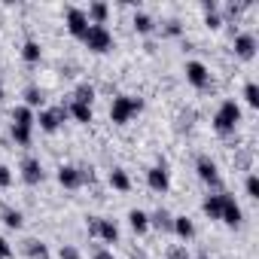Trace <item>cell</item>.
<instances>
[{
    "instance_id": "obj_41",
    "label": "cell",
    "mask_w": 259,
    "mask_h": 259,
    "mask_svg": "<svg viewBox=\"0 0 259 259\" xmlns=\"http://www.w3.org/2000/svg\"><path fill=\"white\" fill-rule=\"evenodd\" d=\"M198 259H207V256H198Z\"/></svg>"
},
{
    "instance_id": "obj_7",
    "label": "cell",
    "mask_w": 259,
    "mask_h": 259,
    "mask_svg": "<svg viewBox=\"0 0 259 259\" xmlns=\"http://www.w3.org/2000/svg\"><path fill=\"white\" fill-rule=\"evenodd\" d=\"M220 201H223V213H220V220H226L229 226H238V223H241V207L235 204V198L223 192V195H220Z\"/></svg>"
},
{
    "instance_id": "obj_9",
    "label": "cell",
    "mask_w": 259,
    "mask_h": 259,
    "mask_svg": "<svg viewBox=\"0 0 259 259\" xmlns=\"http://www.w3.org/2000/svg\"><path fill=\"white\" fill-rule=\"evenodd\" d=\"M147 183H150V189H156V192H165L168 189V171L159 165V168H150L147 171Z\"/></svg>"
},
{
    "instance_id": "obj_28",
    "label": "cell",
    "mask_w": 259,
    "mask_h": 259,
    "mask_svg": "<svg viewBox=\"0 0 259 259\" xmlns=\"http://www.w3.org/2000/svg\"><path fill=\"white\" fill-rule=\"evenodd\" d=\"M4 223H7L10 229H19V226H22V213H19V210H4Z\"/></svg>"
},
{
    "instance_id": "obj_33",
    "label": "cell",
    "mask_w": 259,
    "mask_h": 259,
    "mask_svg": "<svg viewBox=\"0 0 259 259\" xmlns=\"http://www.w3.org/2000/svg\"><path fill=\"white\" fill-rule=\"evenodd\" d=\"M13 183V174H10V168H4L0 165V186H10Z\"/></svg>"
},
{
    "instance_id": "obj_11",
    "label": "cell",
    "mask_w": 259,
    "mask_h": 259,
    "mask_svg": "<svg viewBox=\"0 0 259 259\" xmlns=\"http://www.w3.org/2000/svg\"><path fill=\"white\" fill-rule=\"evenodd\" d=\"M22 177H25V183H40L43 180V168H40V162L37 159H25V165H22Z\"/></svg>"
},
{
    "instance_id": "obj_21",
    "label": "cell",
    "mask_w": 259,
    "mask_h": 259,
    "mask_svg": "<svg viewBox=\"0 0 259 259\" xmlns=\"http://www.w3.org/2000/svg\"><path fill=\"white\" fill-rule=\"evenodd\" d=\"M25 250H28V256H34V259H49V250H46V244H40V241H28Z\"/></svg>"
},
{
    "instance_id": "obj_6",
    "label": "cell",
    "mask_w": 259,
    "mask_h": 259,
    "mask_svg": "<svg viewBox=\"0 0 259 259\" xmlns=\"http://www.w3.org/2000/svg\"><path fill=\"white\" fill-rule=\"evenodd\" d=\"M186 79H189L195 89H204V85L210 82V73H207V67H204L201 61H189V64H186Z\"/></svg>"
},
{
    "instance_id": "obj_18",
    "label": "cell",
    "mask_w": 259,
    "mask_h": 259,
    "mask_svg": "<svg viewBox=\"0 0 259 259\" xmlns=\"http://www.w3.org/2000/svg\"><path fill=\"white\" fill-rule=\"evenodd\" d=\"M128 220H132V229L135 232H147V226H150V217L144 210H132V213H128Z\"/></svg>"
},
{
    "instance_id": "obj_17",
    "label": "cell",
    "mask_w": 259,
    "mask_h": 259,
    "mask_svg": "<svg viewBox=\"0 0 259 259\" xmlns=\"http://www.w3.org/2000/svg\"><path fill=\"white\" fill-rule=\"evenodd\" d=\"M13 125H22V128H31L34 125V113H31V107H19L16 113H13Z\"/></svg>"
},
{
    "instance_id": "obj_40",
    "label": "cell",
    "mask_w": 259,
    "mask_h": 259,
    "mask_svg": "<svg viewBox=\"0 0 259 259\" xmlns=\"http://www.w3.org/2000/svg\"><path fill=\"white\" fill-rule=\"evenodd\" d=\"M0 101H4V85H0Z\"/></svg>"
},
{
    "instance_id": "obj_34",
    "label": "cell",
    "mask_w": 259,
    "mask_h": 259,
    "mask_svg": "<svg viewBox=\"0 0 259 259\" xmlns=\"http://www.w3.org/2000/svg\"><path fill=\"white\" fill-rule=\"evenodd\" d=\"M180 31H183V28H180V22H168V25H165V34H168V37H177Z\"/></svg>"
},
{
    "instance_id": "obj_22",
    "label": "cell",
    "mask_w": 259,
    "mask_h": 259,
    "mask_svg": "<svg viewBox=\"0 0 259 259\" xmlns=\"http://www.w3.org/2000/svg\"><path fill=\"white\" fill-rule=\"evenodd\" d=\"M107 13H110V10H107V4H92V7H89V16L95 19V25H104ZM89 16H85V19H89Z\"/></svg>"
},
{
    "instance_id": "obj_8",
    "label": "cell",
    "mask_w": 259,
    "mask_h": 259,
    "mask_svg": "<svg viewBox=\"0 0 259 259\" xmlns=\"http://www.w3.org/2000/svg\"><path fill=\"white\" fill-rule=\"evenodd\" d=\"M198 177L204 183H210L213 189H220V174H217V165L210 159H198Z\"/></svg>"
},
{
    "instance_id": "obj_20",
    "label": "cell",
    "mask_w": 259,
    "mask_h": 259,
    "mask_svg": "<svg viewBox=\"0 0 259 259\" xmlns=\"http://www.w3.org/2000/svg\"><path fill=\"white\" fill-rule=\"evenodd\" d=\"M73 101H79V104H89V107H92V101H95V89H92L89 82H82V85L76 89V95H73Z\"/></svg>"
},
{
    "instance_id": "obj_38",
    "label": "cell",
    "mask_w": 259,
    "mask_h": 259,
    "mask_svg": "<svg viewBox=\"0 0 259 259\" xmlns=\"http://www.w3.org/2000/svg\"><path fill=\"white\" fill-rule=\"evenodd\" d=\"M95 259H113V253L110 250H95Z\"/></svg>"
},
{
    "instance_id": "obj_36",
    "label": "cell",
    "mask_w": 259,
    "mask_h": 259,
    "mask_svg": "<svg viewBox=\"0 0 259 259\" xmlns=\"http://www.w3.org/2000/svg\"><path fill=\"white\" fill-rule=\"evenodd\" d=\"M204 25H207V28H220V16H217V13H207V16H204Z\"/></svg>"
},
{
    "instance_id": "obj_12",
    "label": "cell",
    "mask_w": 259,
    "mask_h": 259,
    "mask_svg": "<svg viewBox=\"0 0 259 259\" xmlns=\"http://www.w3.org/2000/svg\"><path fill=\"white\" fill-rule=\"evenodd\" d=\"M67 110H70V116H73L76 122H92V107H89V104L73 101V104H67Z\"/></svg>"
},
{
    "instance_id": "obj_32",
    "label": "cell",
    "mask_w": 259,
    "mask_h": 259,
    "mask_svg": "<svg viewBox=\"0 0 259 259\" xmlns=\"http://www.w3.org/2000/svg\"><path fill=\"white\" fill-rule=\"evenodd\" d=\"M168 259H186V247H183V244L171 247V250H168Z\"/></svg>"
},
{
    "instance_id": "obj_19",
    "label": "cell",
    "mask_w": 259,
    "mask_h": 259,
    "mask_svg": "<svg viewBox=\"0 0 259 259\" xmlns=\"http://www.w3.org/2000/svg\"><path fill=\"white\" fill-rule=\"evenodd\" d=\"M174 232H177L180 238H192V235H195V226H192L186 217H177V220H174Z\"/></svg>"
},
{
    "instance_id": "obj_39",
    "label": "cell",
    "mask_w": 259,
    "mask_h": 259,
    "mask_svg": "<svg viewBox=\"0 0 259 259\" xmlns=\"http://www.w3.org/2000/svg\"><path fill=\"white\" fill-rule=\"evenodd\" d=\"M204 13H217V0H204Z\"/></svg>"
},
{
    "instance_id": "obj_14",
    "label": "cell",
    "mask_w": 259,
    "mask_h": 259,
    "mask_svg": "<svg viewBox=\"0 0 259 259\" xmlns=\"http://www.w3.org/2000/svg\"><path fill=\"white\" fill-rule=\"evenodd\" d=\"M204 213H207L210 220H220V213H223V201H220V195H207V198H204Z\"/></svg>"
},
{
    "instance_id": "obj_27",
    "label": "cell",
    "mask_w": 259,
    "mask_h": 259,
    "mask_svg": "<svg viewBox=\"0 0 259 259\" xmlns=\"http://www.w3.org/2000/svg\"><path fill=\"white\" fill-rule=\"evenodd\" d=\"M25 101H28V107H40V104H43V92L31 85V89L25 92Z\"/></svg>"
},
{
    "instance_id": "obj_30",
    "label": "cell",
    "mask_w": 259,
    "mask_h": 259,
    "mask_svg": "<svg viewBox=\"0 0 259 259\" xmlns=\"http://www.w3.org/2000/svg\"><path fill=\"white\" fill-rule=\"evenodd\" d=\"M250 162H253V153H247V150L235 156V165H238V168H250Z\"/></svg>"
},
{
    "instance_id": "obj_23",
    "label": "cell",
    "mask_w": 259,
    "mask_h": 259,
    "mask_svg": "<svg viewBox=\"0 0 259 259\" xmlns=\"http://www.w3.org/2000/svg\"><path fill=\"white\" fill-rule=\"evenodd\" d=\"M22 55H25V61H40V43H34V40H28L25 43V49H22Z\"/></svg>"
},
{
    "instance_id": "obj_1",
    "label": "cell",
    "mask_w": 259,
    "mask_h": 259,
    "mask_svg": "<svg viewBox=\"0 0 259 259\" xmlns=\"http://www.w3.org/2000/svg\"><path fill=\"white\" fill-rule=\"evenodd\" d=\"M238 122H241V110H238L235 101H226V104L217 110V116H213V128H217L220 135H232Z\"/></svg>"
},
{
    "instance_id": "obj_4",
    "label": "cell",
    "mask_w": 259,
    "mask_h": 259,
    "mask_svg": "<svg viewBox=\"0 0 259 259\" xmlns=\"http://www.w3.org/2000/svg\"><path fill=\"white\" fill-rule=\"evenodd\" d=\"M58 180H61V186L76 189V186H82L85 180H92V171H89V168H73V165H64V168L58 171Z\"/></svg>"
},
{
    "instance_id": "obj_3",
    "label": "cell",
    "mask_w": 259,
    "mask_h": 259,
    "mask_svg": "<svg viewBox=\"0 0 259 259\" xmlns=\"http://www.w3.org/2000/svg\"><path fill=\"white\" fill-rule=\"evenodd\" d=\"M85 46L92 49V52H107L110 49V43H113V37H110V31L104 28V25H89V31H85Z\"/></svg>"
},
{
    "instance_id": "obj_5",
    "label": "cell",
    "mask_w": 259,
    "mask_h": 259,
    "mask_svg": "<svg viewBox=\"0 0 259 259\" xmlns=\"http://www.w3.org/2000/svg\"><path fill=\"white\" fill-rule=\"evenodd\" d=\"M67 28H70L73 37H85V31H89V19H85V13L76 10V7H70V10H67Z\"/></svg>"
},
{
    "instance_id": "obj_35",
    "label": "cell",
    "mask_w": 259,
    "mask_h": 259,
    "mask_svg": "<svg viewBox=\"0 0 259 259\" xmlns=\"http://www.w3.org/2000/svg\"><path fill=\"white\" fill-rule=\"evenodd\" d=\"M98 226H101V217H89V235L98 238Z\"/></svg>"
},
{
    "instance_id": "obj_29",
    "label": "cell",
    "mask_w": 259,
    "mask_h": 259,
    "mask_svg": "<svg viewBox=\"0 0 259 259\" xmlns=\"http://www.w3.org/2000/svg\"><path fill=\"white\" fill-rule=\"evenodd\" d=\"M247 195H250V198H259V177H256V174L247 177Z\"/></svg>"
},
{
    "instance_id": "obj_13",
    "label": "cell",
    "mask_w": 259,
    "mask_h": 259,
    "mask_svg": "<svg viewBox=\"0 0 259 259\" xmlns=\"http://www.w3.org/2000/svg\"><path fill=\"white\" fill-rule=\"evenodd\" d=\"M110 183H113V189H119V192H128V189H132V180H128V174L119 171V168L110 171Z\"/></svg>"
},
{
    "instance_id": "obj_24",
    "label": "cell",
    "mask_w": 259,
    "mask_h": 259,
    "mask_svg": "<svg viewBox=\"0 0 259 259\" xmlns=\"http://www.w3.org/2000/svg\"><path fill=\"white\" fill-rule=\"evenodd\" d=\"M135 28H138L141 34H150V31H153L156 25H153V19H150V16H144V13H138V16H135Z\"/></svg>"
},
{
    "instance_id": "obj_15",
    "label": "cell",
    "mask_w": 259,
    "mask_h": 259,
    "mask_svg": "<svg viewBox=\"0 0 259 259\" xmlns=\"http://www.w3.org/2000/svg\"><path fill=\"white\" fill-rule=\"evenodd\" d=\"M150 223H153L156 229H162V232L174 229V220H171V213H168V210H156V213L150 217Z\"/></svg>"
},
{
    "instance_id": "obj_37",
    "label": "cell",
    "mask_w": 259,
    "mask_h": 259,
    "mask_svg": "<svg viewBox=\"0 0 259 259\" xmlns=\"http://www.w3.org/2000/svg\"><path fill=\"white\" fill-rule=\"evenodd\" d=\"M10 244H7V238H0V259H10Z\"/></svg>"
},
{
    "instance_id": "obj_26",
    "label": "cell",
    "mask_w": 259,
    "mask_h": 259,
    "mask_svg": "<svg viewBox=\"0 0 259 259\" xmlns=\"http://www.w3.org/2000/svg\"><path fill=\"white\" fill-rule=\"evenodd\" d=\"M13 138H16V144H31V128L13 125Z\"/></svg>"
},
{
    "instance_id": "obj_2",
    "label": "cell",
    "mask_w": 259,
    "mask_h": 259,
    "mask_svg": "<svg viewBox=\"0 0 259 259\" xmlns=\"http://www.w3.org/2000/svg\"><path fill=\"white\" fill-rule=\"evenodd\" d=\"M141 107H144V101H141V98H128V95H119V98L113 101V107H110V119L122 125V122H128V116H135Z\"/></svg>"
},
{
    "instance_id": "obj_31",
    "label": "cell",
    "mask_w": 259,
    "mask_h": 259,
    "mask_svg": "<svg viewBox=\"0 0 259 259\" xmlns=\"http://www.w3.org/2000/svg\"><path fill=\"white\" fill-rule=\"evenodd\" d=\"M61 259H82V256H79V250H76V247L64 244V247H61Z\"/></svg>"
},
{
    "instance_id": "obj_16",
    "label": "cell",
    "mask_w": 259,
    "mask_h": 259,
    "mask_svg": "<svg viewBox=\"0 0 259 259\" xmlns=\"http://www.w3.org/2000/svg\"><path fill=\"white\" fill-rule=\"evenodd\" d=\"M98 238H104V241H119V229H116V223L101 220V226H98Z\"/></svg>"
},
{
    "instance_id": "obj_25",
    "label": "cell",
    "mask_w": 259,
    "mask_h": 259,
    "mask_svg": "<svg viewBox=\"0 0 259 259\" xmlns=\"http://www.w3.org/2000/svg\"><path fill=\"white\" fill-rule=\"evenodd\" d=\"M244 98H247L250 107H259V89H256V82H247L244 85Z\"/></svg>"
},
{
    "instance_id": "obj_10",
    "label": "cell",
    "mask_w": 259,
    "mask_h": 259,
    "mask_svg": "<svg viewBox=\"0 0 259 259\" xmlns=\"http://www.w3.org/2000/svg\"><path fill=\"white\" fill-rule=\"evenodd\" d=\"M235 52H238L241 58H253V52H256L253 34H238V37H235Z\"/></svg>"
}]
</instances>
